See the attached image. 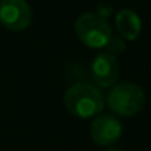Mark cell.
<instances>
[{"label": "cell", "instance_id": "1", "mask_svg": "<svg viewBox=\"0 0 151 151\" xmlns=\"http://www.w3.org/2000/svg\"><path fill=\"white\" fill-rule=\"evenodd\" d=\"M67 111L77 119H92L105 108V98L101 89L92 83H74L64 93Z\"/></svg>", "mask_w": 151, "mask_h": 151}, {"label": "cell", "instance_id": "2", "mask_svg": "<svg viewBox=\"0 0 151 151\" xmlns=\"http://www.w3.org/2000/svg\"><path fill=\"white\" fill-rule=\"evenodd\" d=\"M144 105L145 93L132 82L116 83L107 93V107L120 117H133L142 111Z\"/></svg>", "mask_w": 151, "mask_h": 151}, {"label": "cell", "instance_id": "3", "mask_svg": "<svg viewBox=\"0 0 151 151\" xmlns=\"http://www.w3.org/2000/svg\"><path fill=\"white\" fill-rule=\"evenodd\" d=\"M74 30L79 40L92 49L105 47L113 36V30L108 21L93 12L82 14L74 22Z\"/></svg>", "mask_w": 151, "mask_h": 151}, {"label": "cell", "instance_id": "4", "mask_svg": "<svg viewBox=\"0 0 151 151\" xmlns=\"http://www.w3.org/2000/svg\"><path fill=\"white\" fill-rule=\"evenodd\" d=\"M33 21V9L27 0H2L0 24L11 31H22Z\"/></svg>", "mask_w": 151, "mask_h": 151}, {"label": "cell", "instance_id": "5", "mask_svg": "<svg viewBox=\"0 0 151 151\" xmlns=\"http://www.w3.org/2000/svg\"><path fill=\"white\" fill-rule=\"evenodd\" d=\"M123 135L122 122L111 114H99L91 124V138L99 147H110L116 144Z\"/></svg>", "mask_w": 151, "mask_h": 151}, {"label": "cell", "instance_id": "6", "mask_svg": "<svg viewBox=\"0 0 151 151\" xmlns=\"http://www.w3.org/2000/svg\"><path fill=\"white\" fill-rule=\"evenodd\" d=\"M91 73L98 88H113L119 80L120 65L114 55L101 52L93 58L91 64Z\"/></svg>", "mask_w": 151, "mask_h": 151}, {"label": "cell", "instance_id": "7", "mask_svg": "<svg viewBox=\"0 0 151 151\" xmlns=\"http://www.w3.org/2000/svg\"><path fill=\"white\" fill-rule=\"evenodd\" d=\"M116 28L122 39L124 40H136L142 30V22L139 15L132 9H122L116 15Z\"/></svg>", "mask_w": 151, "mask_h": 151}, {"label": "cell", "instance_id": "8", "mask_svg": "<svg viewBox=\"0 0 151 151\" xmlns=\"http://www.w3.org/2000/svg\"><path fill=\"white\" fill-rule=\"evenodd\" d=\"M105 47H107V52L108 53H111V55L116 56V53H122L126 49L124 39H122L120 36H111V39H110V42L107 43Z\"/></svg>", "mask_w": 151, "mask_h": 151}, {"label": "cell", "instance_id": "9", "mask_svg": "<svg viewBox=\"0 0 151 151\" xmlns=\"http://www.w3.org/2000/svg\"><path fill=\"white\" fill-rule=\"evenodd\" d=\"M104 151H123L120 148H108V150H104Z\"/></svg>", "mask_w": 151, "mask_h": 151}]
</instances>
